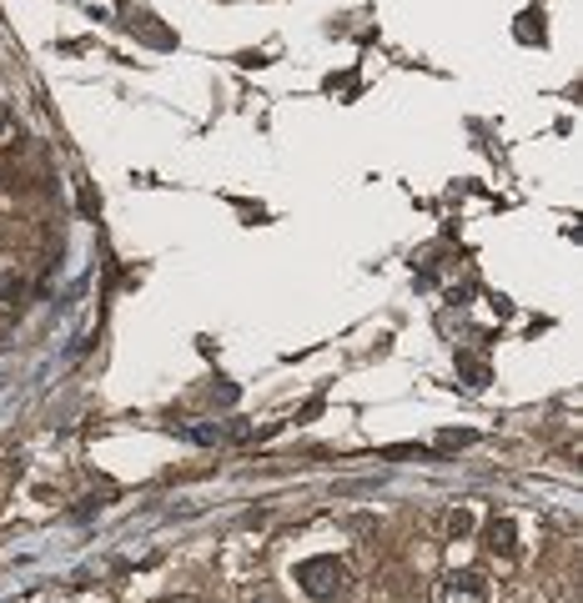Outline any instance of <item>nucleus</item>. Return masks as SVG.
<instances>
[{
  "label": "nucleus",
  "mask_w": 583,
  "mask_h": 603,
  "mask_svg": "<svg viewBox=\"0 0 583 603\" xmlns=\"http://www.w3.org/2000/svg\"><path fill=\"white\" fill-rule=\"evenodd\" d=\"M21 297H25V277L5 267V272H0V307H15Z\"/></svg>",
  "instance_id": "nucleus-5"
},
{
  "label": "nucleus",
  "mask_w": 583,
  "mask_h": 603,
  "mask_svg": "<svg viewBox=\"0 0 583 603\" xmlns=\"http://www.w3.org/2000/svg\"><path fill=\"white\" fill-rule=\"evenodd\" d=\"M5 131H11V111L0 106V136H5Z\"/></svg>",
  "instance_id": "nucleus-9"
},
{
  "label": "nucleus",
  "mask_w": 583,
  "mask_h": 603,
  "mask_svg": "<svg viewBox=\"0 0 583 603\" xmlns=\"http://www.w3.org/2000/svg\"><path fill=\"white\" fill-rule=\"evenodd\" d=\"M463 442H473V432H443V448H463Z\"/></svg>",
  "instance_id": "nucleus-8"
},
{
  "label": "nucleus",
  "mask_w": 583,
  "mask_h": 603,
  "mask_svg": "<svg viewBox=\"0 0 583 603\" xmlns=\"http://www.w3.org/2000/svg\"><path fill=\"white\" fill-rule=\"evenodd\" d=\"M448 533H453V539H468V533H473V513H468V508H453V513H448Z\"/></svg>",
  "instance_id": "nucleus-7"
},
{
  "label": "nucleus",
  "mask_w": 583,
  "mask_h": 603,
  "mask_svg": "<svg viewBox=\"0 0 583 603\" xmlns=\"http://www.w3.org/2000/svg\"><path fill=\"white\" fill-rule=\"evenodd\" d=\"M443 603H488L483 573H448L443 578Z\"/></svg>",
  "instance_id": "nucleus-2"
},
{
  "label": "nucleus",
  "mask_w": 583,
  "mask_h": 603,
  "mask_svg": "<svg viewBox=\"0 0 583 603\" xmlns=\"http://www.w3.org/2000/svg\"><path fill=\"white\" fill-rule=\"evenodd\" d=\"M182 432L192 442H202V448H212V442H222V428H212V422H182Z\"/></svg>",
  "instance_id": "nucleus-6"
},
{
  "label": "nucleus",
  "mask_w": 583,
  "mask_h": 603,
  "mask_svg": "<svg viewBox=\"0 0 583 603\" xmlns=\"http://www.w3.org/2000/svg\"><path fill=\"white\" fill-rule=\"evenodd\" d=\"M297 583H302L307 598H337V593L347 588V568L337 559H327V553H317V559H302L297 563Z\"/></svg>",
  "instance_id": "nucleus-1"
},
{
  "label": "nucleus",
  "mask_w": 583,
  "mask_h": 603,
  "mask_svg": "<svg viewBox=\"0 0 583 603\" xmlns=\"http://www.w3.org/2000/svg\"><path fill=\"white\" fill-rule=\"evenodd\" d=\"M252 603H272V598H252Z\"/></svg>",
  "instance_id": "nucleus-11"
},
{
  "label": "nucleus",
  "mask_w": 583,
  "mask_h": 603,
  "mask_svg": "<svg viewBox=\"0 0 583 603\" xmlns=\"http://www.w3.org/2000/svg\"><path fill=\"white\" fill-rule=\"evenodd\" d=\"M458 377H463L468 388H488V362L483 357H473V352H458Z\"/></svg>",
  "instance_id": "nucleus-4"
},
{
  "label": "nucleus",
  "mask_w": 583,
  "mask_h": 603,
  "mask_svg": "<svg viewBox=\"0 0 583 603\" xmlns=\"http://www.w3.org/2000/svg\"><path fill=\"white\" fill-rule=\"evenodd\" d=\"M483 543L498 559H519V528H513V518H493V523L483 528Z\"/></svg>",
  "instance_id": "nucleus-3"
},
{
  "label": "nucleus",
  "mask_w": 583,
  "mask_h": 603,
  "mask_svg": "<svg viewBox=\"0 0 583 603\" xmlns=\"http://www.w3.org/2000/svg\"><path fill=\"white\" fill-rule=\"evenodd\" d=\"M166 603H202V598H192V593H172Z\"/></svg>",
  "instance_id": "nucleus-10"
}]
</instances>
